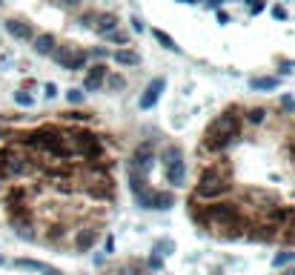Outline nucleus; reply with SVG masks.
Segmentation results:
<instances>
[{"mask_svg":"<svg viewBox=\"0 0 295 275\" xmlns=\"http://www.w3.org/2000/svg\"><path fill=\"white\" fill-rule=\"evenodd\" d=\"M264 6H267L264 0H255V3H250V12H252V15H261V12H264Z\"/></svg>","mask_w":295,"mask_h":275,"instance_id":"obj_32","label":"nucleus"},{"mask_svg":"<svg viewBox=\"0 0 295 275\" xmlns=\"http://www.w3.org/2000/svg\"><path fill=\"white\" fill-rule=\"evenodd\" d=\"M43 275H61V272H57V269H52V266H46V269H43Z\"/></svg>","mask_w":295,"mask_h":275,"instance_id":"obj_40","label":"nucleus"},{"mask_svg":"<svg viewBox=\"0 0 295 275\" xmlns=\"http://www.w3.org/2000/svg\"><path fill=\"white\" fill-rule=\"evenodd\" d=\"M66 138L72 143V155H78L83 160H98L103 158V141H100L95 132L89 129H81V126H72V129H63Z\"/></svg>","mask_w":295,"mask_h":275,"instance_id":"obj_3","label":"nucleus"},{"mask_svg":"<svg viewBox=\"0 0 295 275\" xmlns=\"http://www.w3.org/2000/svg\"><path fill=\"white\" fill-rule=\"evenodd\" d=\"M81 192H86L89 198H95V201H112L115 198V184H112V178H95V181H89V184H83Z\"/></svg>","mask_w":295,"mask_h":275,"instance_id":"obj_6","label":"nucleus"},{"mask_svg":"<svg viewBox=\"0 0 295 275\" xmlns=\"http://www.w3.org/2000/svg\"><path fill=\"white\" fill-rule=\"evenodd\" d=\"M295 261V252L292 249H281L275 258H272V266H289Z\"/></svg>","mask_w":295,"mask_h":275,"instance_id":"obj_23","label":"nucleus"},{"mask_svg":"<svg viewBox=\"0 0 295 275\" xmlns=\"http://www.w3.org/2000/svg\"><path fill=\"white\" fill-rule=\"evenodd\" d=\"M146 264H149V269H163V258L158 252H152V255L146 258Z\"/></svg>","mask_w":295,"mask_h":275,"instance_id":"obj_28","label":"nucleus"},{"mask_svg":"<svg viewBox=\"0 0 295 275\" xmlns=\"http://www.w3.org/2000/svg\"><path fill=\"white\" fill-rule=\"evenodd\" d=\"M163 86H166V80H163V78H155L152 83L146 86V92H143V98H141V109H149V106H155V103H158V98H161Z\"/></svg>","mask_w":295,"mask_h":275,"instance_id":"obj_10","label":"nucleus"},{"mask_svg":"<svg viewBox=\"0 0 295 275\" xmlns=\"http://www.w3.org/2000/svg\"><path fill=\"white\" fill-rule=\"evenodd\" d=\"M103 249H106V255L112 252V249H115V238H112V235H106V244H103Z\"/></svg>","mask_w":295,"mask_h":275,"instance_id":"obj_35","label":"nucleus"},{"mask_svg":"<svg viewBox=\"0 0 295 275\" xmlns=\"http://www.w3.org/2000/svg\"><path fill=\"white\" fill-rule=\"evenodd\" d=\"M152 252H158V255L163 258V255H169V252H175V244L163 238V241H158V244H155V249H152Z\"/></svg>","mask_w":295,"mask_h":275,"instance_id":"obj_24","label":"nucleus"},{"mask_svg":"<svg viewBox=\"0 0 295 275\" xmlns=\"http://www.w3.org/2000/svg\"><path fill=\"white\" fill-rule=\"evenodd\" d=\"M15 266H23V269H35V272H43L49 264H43V261H32V258H18V261H15Z\"/></svg>","mask_w":295,"mask_h":275,"instance_id":"obj_22","label":"nucleus"},{"mask_svg":"<svg viewBox=\"0 0 295 275\" xmlns=\"http://www.w3.org/2000/svg\"><path fill=\"white\" fill-rule=\"evenodd\" d=\"M109 86H112V89H121V86H124V78H121V75H112V78H109Z\"/></svg>","mask_w":295,"mask_h":275,"instance_id":"obj_33","label":"nucleus"},{"mask_svg":"<svg viewBox=\"0 0 295 275\" xmlns=\"http://www.w3.org/2000/svg\"><path fill=\"white\" fill-rule=\"evenodd\" d=\"M83 95H86L83 89H69V92H66V98H69V103H83Z\"/></svg>","mask_w":295,"mask_h":275,"instance_id":"obj_26","label":"nucleus"},{"mask_svg":"<svg viewBox=\"0 0 295 275\" xmlns=\"http://www.w3.org/2000/svg\"><path fill=\"white\" fill-rule=\"evenodd\" d=\"M284 275H295V266H289V269H286V272Z\"/></svg>","mask_w":295,"mask_h":275,"instance_id":"obj_41","label":"nucleus"},{"mask_svg":"<svg viewBox=\"0 0 295 275\" xmlns=\"http://www.w3.org/2000/svg\"><path fill=\"white\" fill-rule=\"evenodd\" d=\"M152 37L163 46V49H169V52H181V46L175 43V40H172V37L166 35V32H161V29H152Z\"/></svg>","mask_w":295,"mask_h":275,"instance_id":"obj_19","label":"nucleus"},{"mask_svg":"<svg viewBox=\"0 0 295 275\" xmlns=\"http://www.w3.org/2000/svg\"><path fill=\"white\" fill-rule=\"evenodd\" d=\"M132 29H135V32H143V23H141L138 18H135V20H132Z\"/></svg>","mask_w":295,"mask_h":275,"instance_id":"obj_37","label":"nucleus"},{"mask_svg":"<svg viewBox=\"0 0 295 275\" xmlns=\"http://www.w3.org/2000/svg\"><path fill=\"white\" fill-rule=\"evenodd\" d=\"M209 132L215 135H229V138H241V115H238V109H226L221 118H215L212 124H209Z\"/></svg>","mask_w":295,"mask_h":275,"instance_id":"obj_4","label":"nucleus"},{"mask_svg":"<svg viewBox=\"0 0 295 275\" xmlns=\"http://www.w3.org/2000/svg\"><path fill=\"white\" fill-rule=\"evenodd\" d=\"M189 218L206 230V204H201L198 198H189Z\"/></svg>","mask_w":295,"mask_h":275,"instance_id":"obj_15","label":"nucleus"},{"mask_svg":"<svg viewBox=\"0 0 295 275\" xmlns=\"http://www.w3.org/2000/svg\"><path fill=\"white\" fill-rule=\"evenodd\" d=\"M52 58L69 72H81L86 66V52L83 49H72V46H57L52 52Z\"/></svg>","mask_w":295,"mask_h":275,"instance_id":"obj_5","label":"nucleus"},{"mask_svg":"<svg viewBox=\"0 0 295 275\" xmlns=\"http://www.w3.org/2000/svg\"><path fill=\"white\" fill-rule=\"evenodd\" d=\"M43 95H46V98H54V95H57V86H54V83H46V86H43Z\"/></svg>","mask_w":295,"mask_h":275,"instance_id":"obj_34","label":"nucleus"},{"mask_svg":"<svg viewBox=\"0 0 295 275\" xmlns=\"http://www.w3.org/2000/svg\"><path fill=\"white\" fill-rule=\"evenodd\" d=\"M272 18L275 20H286V9L284 6H272Z\"/></svg>","mask_w":295,"mask_h":275,"instance_id":"obj_31","label":"nucleus"},{"mask_svg":"<svg viewBox=\"0 0 295 275\" xmlns=\"http://www.w3.org/2000/svg\"><path fill=\"white\" fill-rule=\"evenodd\" d=\"M169 206H175V195L172 192H155V201H152V209H169Z\"/></svg>","mask_w":295,"mask_h":275,"instance_id":"obj_18","label":"nucleus"},{"mask_svg":"<svg viewBox=\"0 0 295 275\" xmlns=\"http://www.w3.org/2000/svg\"><path fill=\"white\" fill-rule=\"evenodd\" d=\"M218 3H221V0H206V6H209V9H218Z\"/></svg>","mask_w":295,"mask_h":275,"instance_id":"obj_39","label":"nucleus"},{"mask_svg":"<svg viewBox=\"0 0 295 275\" xmlns=\"http://www.w3.org/2000/svg\"><path fill=\"white\" fill-rule=\"evenodd\" d=\"M166 181H169L172 187H181V184L187 181V167H184V160H172V163H166Z\"/></svg>","mask_w":295,"mask_h":275,"instance_id":"obj_12","label":"nucleus"},{"mask_svg":"<svg viewBox=\"0 0 295 275\" xmlns=\"http://www.w3.org/2000/svg\"><path fill=\"white\" fill-rule=\"evenodd\" d=\"M250 86L255 92H267V89H278V78H252Z\"/></svg>","mask_w":295,"mask_h":275,"instance_id":"obj_21","label":"nucleus"},{"mask_svg":"<svg viewBox=\"0 0 295 275\" xmlns=\"http://www.w3.org/2000/svg\"><path fill=\"white\" fill-rule=\"evenodd\" d=\"M244 115H247V124L258 126V124H264V121H267V109H264V106H252V109H247Z\"/></svg>","mask_w":295,"mask_h":275,"instance_id":"obj_20","label":"nucleus"},{"mask_svg":"<svg viewBox=\"0 0 295 275\" xmlns=\"http://www.w3.org/2000/svg\"><path fill=\"white\" fill-rule=\"evenodd\" d=\"M152 160H155L152 143H141V146L132 152V158H129V169H138V172H146V175H149Z\"/></svg>","mask_w":295,"mask_h":275,"instance_id":"obj_7","label":"nucleus"},{"mask_svg":"<svg viewBox=\"0 0 295 275\" xmlns=\"http://www.w3.org/2000/svg\"><path fill=\"white\" fill-rule=\"evenodd\" d=\"M95 20L98 23H92V26L98 29V32H115V26H117V20H115V15H95Z\"/></svg>","mask_w":295,"mask_h":275,"instance_id":"obj_16","label":"nucleus"},{"mask_svg":"<svg viewBox=\"0 0 295 275\" xmlns=\"http://www.w3.org/2000/svg\"><path fill=\"white\" fill-rule=\"evenodd\" d=\"M6 32H9L12 37H18V40H32L35 37V29L29 26L26 20H6Z\"/></svg>","mask_w":295,"mask_h":275,"instance_id":"obj_11","label":"nucleus"},{"mask_svg":"<svg viewBox=\"0 0 295 275\" xmlns=\"http://www.w3.org/2000/svg\"><path fill=\"white\" fill-rule=\"evenodd\" d=\"M103 80H106V66L103 63H95L86 69V78H83V89L86 92H95V89L103 86Z\"/></svg>","mask_w":295,"mask_h":275,"instance_id":"obj_8","label":"nucleus"},{"mask_svg":"<svg viewBox=\"0 0 295 275\" xmlns=\"http://www.w3.org/2000/svg\"><path fill=\"white\" fill-rule=\"evenodd\" d=\"M126 178H129V189H132V195H138V192H143V189L149 187V181H146V172L126 169Z\"/></svg>","mask_w":295,"mask_h":275,"instance_id":"obj_14","label":"nucleus"},{"mask_svg":"<svg viewBox=\"0 0 295 275\" xmlns=\"http://www.w3.org/2000/svg\"><path fill=\"white\" fill-rule=\"evenodd\" d=\"M247 3H255V0H247Z\"/></svg>","mask_w":295,"mask_h":275,"instance_id":"obj_43","label":"nucleus"},{"mask_svg":"<svg viewBox=\"0 0 295 275\" xmlns=\"http://www.w3.org/2000/svg\"><path fill=\"white\" fill-rule=\"evenodd\" d=\"M54 3H63V6H78V0H54Z\"/></svg>","mask_w":295,"mask_h":275,"instance_id":"obj_38","label":"nucleus"},{"mask_svg":"<svg viewBox=\"0 0 295 275\" xmlns=\"http://www.w3.org/2000/svg\"><path fill=\"white\" fill-rule=\"evenodd\" d=\"M106 35H109V40H115V43H126V40H129L124 32H106Z\"/></svg>","mask_w":295,"mask_h":275,"instance_id":"obj_30","label":"nucleus"},{"mask_svg":"<svg viewBox=\"0 0 295 275\" xmlns=\"http://www.w3.org/2000/svg\"><path fill=\"white\" fill-rule=\"evenodd\" d=\"M281 106H284L286 112H292V115H295V98H289V95H284V98H281Z\"/></svg>","mask_w":295,"mask_h":275,"instance_id":"obj_29","label":"nucleus"},{"mask_svg":"<svg viewBox=\"0 0 295 275\" xmlns=\"http://www.w3.org/2000/svg\"><path fill=\"white\" fill-rule=\"evenodd\" d=\"M232 167H229V160H218L212 167H206L198 178V187L192 192V198L198 201H218V198H224L232 192Z\"/></svg>","mask_w":295,"mask_h":275,"instance_id":"obj_1","label":"nucleus"},{"mask_svg":"<svg viewBox=\"0 0 295 275\" xmlns=\"http://www.w3.org/2000/svg\"><path fill=\"white\" fill-rule=\"evenodd\" d=\"M121 275H124V272H121Z\"/></svg>","mask_w":295,"mask_h":275,"instance_id":"obj_46","label":"nucleus"},{"mask_svg":"<svg viewBox=\"0 0 295 275\" xmlns=\"http://www.w3.org/2000/svg\"><path fill=\"white\" fill-rule=\"evenodd\" d=\"M32 43H35V52L37 54H49V58H52V52L57 49L54 35H37V37H32Z\"/></svg>","mask_w":295,"mask_h":275,"instance_id":"obj_13","label":"nucleus"},{"mask_svg":"<svg viewBox=\"0 0 295 275\" xmlns=\"http://www.w3.org/2000/svg\"><path fill=\"white\" fill-rule=\"evenodd\" d=\"M218 23H229V15H226V12H221V9H218Z\"/></svg>","mask_w":295,"mask_h":275,"instance_id":"obj_36","label":"nucleus"},{"mask_svg":"<svg viewBox=\"0 0 295 275\" xmlns=\"http://www.w3.org/2000/svg\"><path fill=\"white\" fill-rule=\"evenodd\" d=\"M115 61L121 63V66H138V63H141V54L132 52V49H121V52L115 54Z\"/></svg>","mask_w":295,"mask_h":275,"instance_id":"obj_17","label":"nucleus"},{"mask_svg":"<svg viewBox=\"0 0 295 275\" xmlns=\"http://www.w3.org/2000/svg\"><path fill=\"white\" fill-rule=\"evenodd\" d=\"M98 227H83V230L75 232V249L78 252H86V249L95 247V241H98Z\"/></svg>","mask_w":295,"mask_h":275,"instance_id":"obj_9","label":"nucleus"},{"mask_svg":"<svg viewBox=\"0 0 295 275\" xmlns=\"http://www.w3.org/2000/svg\"><path fill=\"white\" fill-rule=\"evenodd\" d=\"M181 3H192V0H181Z\"/></svg>","mask_w":295,"mask_h":275,"instance_id":"obj_42","label":"nucleus"},{"mask_svg":"<svg viewBox=\"0 0 295 275\" xmlns=\"http://www.w3.org/2000/svg\"><path fill=\"white\" fill-rule=\"evenodd\" d=\"M0 264H3V258H0Z\"/></svg>","mask_w":295,"mask_h":275,"instance_id":"obj_44","label":"nucleus"},{"mask_svg":"<svg viewBox=\"0 0 295 275\" xmlns=\"http://www.w3.org/2000/svg\"><path fill=\"white\" fill-rule=\"evenodd\" d=\"M15 103H18V106H32V103H35V98L29 95L26 89H20V92H15Z\"/></svg>","mask_w":295,"mask_h":275,"instance_id":"obj_25","label":"nucleus"},{"mask_svg":"<svg viewBox=\"0 0 295 275\" xmlns=\"http://www.w3.org/2000/svg\"><path fill=\"white\" fill-rule=\"evenodd\" d=\"M66 121H83V124H86V121H92V115L89 112H66Z\"/></svg>","mask_w":295,"mask_h":275,"instance_id":"obj_27","label":"nucleus"},{"mask_svg":"<svg viewBox=\"0 0 295 275\" xmlns=\"http://www.w3.org/2000/svg\"><path fill=\"white\" fill-rule=\"evenodd\" d=\"M0 3H3V0H0Z\"/></svg>","mask_w":295,"mask_h":275,"instance_id":"obj_45","label":"nucleus"},{"mask_svg":"<svg viewBox=\"0 0 295 275\" xmlns=\"http://www.w3.org/2000/svg\"><path fill=\"white\" fill-rule=\"evenodd\" d=\"M250 218L241 212L235 201H209L206 204V230H224V227H241Z\"/></svg>","mask_w":295,"mask_h":275,"instance_id":"obj_2","label":"nucleus"}]
</instances>
